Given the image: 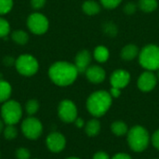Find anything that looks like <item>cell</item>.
Masks as SVG:
<instances>
[{
	"label": "cell",
	"mask_w": 159,
	"mask_h": 159,
	"mask_svg": "<svg viewBox=\"0 0 159 159\" xmlns=\"http://www.w3.org/2000/svg\"><path fill=\"white\" fill-rule=\"evenodd\" d=\"M78 74L75 64L67 61H57L48 69L49 78L54 84L60 87L72 85L75 81Z\"/></svg>",
	"instance_id": "1"
},
{
	"label": "cell",
	"mask_w": 159,
	"mask_h": 159,
	"mask_svg": "<svg viewBox=\"0 0 159 159\" xmlns=\"http://www.w3.org/2000/svg\"><path fill=\"white\" fill-rule=\"evenodd\" d=\"M112 96L105 90H98L89 95L87 100V109L95 117L102 116L112 105Z\"/></svg>",
	"instance_id": "2"
},
{
	"label": "cell",
	"mask_w": 159,
	"mask_h": 159,
	"mask_svg": "<svg viewBox=\"0 0 159 159\" xmlns=\"http://www.w3.org/2000/svg\"><path fill=\"white\" fill-rule=\"evenodd\" d=\"M128 143L130 149L140 153L144 151L150 143V135L147 129L142 126H134L128 131Z\"/></svg>",
	"instance_id": "3"
},
{
	"label": "cell",
	"mask_w": 159,
	"mask_h": 159,
	"mask_svg": "<svg viewBox=\"0 0 159 159\" xmlns=\"http://www.w3.org/2000/svg\"><path fill=\"white\" fill-rule=\"evenodd\" d=\"M139 61L146 71L159 70V47L157 45H147L139 53Z\"/></svg>",
	"instance_id": "4"
},
{
	"label": "cell",
	"mask_w": 159,
	"mask_h": 159,
	"mask_svg": "<svg viewBox=\"0 0 159 159\" xmlns=\"http://www.w3.org/2000/svg\"><path fill=\"white\" fill-rule=\"evenodd\" d=\"M1 116L6 125H16L20 122L22 116L20 104L14 100L5 102L1 107Z\"/></svg>",
	"instance_id": "5"
},
{
	"label": "cell",
	"mask_w": 159,
	"mask_h": 159,
	"mask_svg": "<svg viewBox=\"0 0 159 159\" xmlns=\"http://www.w3.org/2000/svg\"><path fill=\"white\" fill-rule=\"evenodd\" d=\"M15 66L19 74L24 76H32L35 75L39 68L37 60L28 54L20 56L15 61Z\"/></svg>",
	"instance_id": "6"
},
{
	"label": "cell",
	"mask_w": 159,
	"mask_h": 159,
	"mask_svg": "<svg viewBox=\"0 0 159 159\" xmlns=\"http://www.w3.org/2000/svg\"><path fill=\"white\" fill-rule=\"evenodd\" d=\"M21 131L28 140H37L43 132V126L41 121L34 116L25 118L21 123Z\"/></svg>",
	"instance_id": "7"
},
{
	"label": "cell",
	"mask_w": 159,
	"mask_h": 159,
	"mask_svg": "<svg viewBox=\"0 0 159 159\" xmlns=\"http://www.w3.org/2000/svg\"><path fill=\"white\" fill-rule=\"evenodd\" d=\"M27 26L32 33L35 34H43L48 29V20L45 15L35 12L28 17Z\"/></svg>",
	"instance_id": "8"
},
{
	"label": "cell",
	"mask_w": 159,
	"mask_h": 159,
	"mask_svg": "<svg viewBox=\"0 0 159 159\" xmlns=\"http://www.w3.org/2000/svg\"><path fill=\"white\" fill-rule=\"evenodd\" d=\"M58 115L64 123H73L77 118V108L71 100H63L58 106Z\"/></svg>",
	"instance_id": "9"
},
{
	"label": "cell",
	"mask_w": 159,
	"mask_h": 159,
	"mask_svg": "<svg viewBox=\"0 0 159 159\" xmlns=\"http://www.w3.org/2000/svg\"><path fill=\"white\" fill-rule=\"evenodd\" d=\"M46 144L49 151L53 153L61 152L66 145L65 137L60 132H51L46 139Z\"/></svg>",
	"instance_id": "10"
},
{
	"label": "cell",
	"mask_w": 159,
	"mask_h": 159,
	"mask_svg": "<svg viewBox=\"0 0 159 159\" xmlns=\"http://www.w3.org/2000/svg\"><path fill=\"white\" fill-rule=\"evenodd\" d=\"M157 83V77L152 71H145L143 72L137 82L138 88L140 90L143 92H149L153 90Z\"/></svg>",
	"instance_id": "11"
},
{
	"label": "cell",
	"mask_w": 159,
	"mask_h": 159,
	"mask_svg": "<svg viewBox=\"0 0 159 159\" xmlns=\"http://www.w3.org/2000/svg\"><path fill=\"white\" fill-rule=\"evenodd\" d=\"M129 81H130V74L128 71L122 69H118L113 72L110 77L111 86L120 89L126 88L129 85Z\"/></svg>",
	"instance_id": "12"
},
{
	"label": "cell",
	"mask_w": 159,
	"mask_h": 159,
	"mask_svg": "<svg viewBox=\"0 0 159 159\" xmlns=\"http://www.w3.org/2000/svg\"><path fill=\"white\" fill-rule=\"evenodd\" d=\"M91 62V54L89 50L79 51L75 59V66L76 67L78 73H86L88 68L90 66Z\"/></svg>",
	"instance_id": "13"
},
{
	"label": "cell",
	"mask_w": 159,
	"mask_h": 159,
	"mask_svg": "<svg viewBox=\"0 0 159 159\" xmlns=\"http://www.w3.org/2000/svg\"><path fill=\"white\" fill-rule=\"evenodd\" d=\"M85 74H86V76H87L88 80L90 83H93V84L102 83L104 81L105 77H106L105 71L102 67H100L98 65L89 66Z\"/></svg>",
	"instance_id": "14"
},
{
	"label": "cell",
	"mask_w": 159,
	"mask_h": 159,
	"mask_svg": "<svg viewBox=\"0 0 159 159\" xmlns=\"http://www.w3.org/2000/svg\"><path fill=\"white\" fill-rule=\"evenodd\" d=\"M140 51L137 46H135L134 44H129L126 45L120 52V56L124 61H133L138 55H139Z\"/></svg>",
	"instance_id": "15"
},
{
	"label": "cell",
	"mask_w": 159,
	"mask_h": 159,
	"mask_svg": "<svg viewBox=\"0 0 159 159\" xmlns=\"http://www.w3.org/2000/svg\"><path fill=\"white\" fill-rule=\"evenodd\" d=\"M109 56H110L109 49L106 47H104V46H98L94 49L93 57L100 63L106 62L108 61V59H109Z\"/></svg>",
	"instance_id": "16"
},
{
	"label": "cell",
	"mask_w": 159,
	"mask_h": 159,
	"mask_svg": "<svg viewBox=\"0 0 159 159\" xmlns=\"http://www.w3.org/2000/svg\"><path fill=\"white\" fill-rule=\"evenodd\" d=\"M101 130V123L98 119H90L85 126V132L89 137H94L99 134Z\"/></svg>",
	"instance_id": "17"
},
{
	"label": "cell",
	"mask_w": 159,
	"mask_h": 159,
	"mask_svg": "<svg viewBox=\"0 0 159 159\" xmlns=\"http://www.w3.org/2000/svg\"><path fill=\"white\" fill-rule=\"evenodd\" d=\"M82 9L84 13H86L89 16H94L98 14L101 11V7L100 5L92 0H88L85 1L82 5Z\"/></svg>",
	"instance_id": "18"
},
{
	"label": "cell",
	"mask_w": 159,
	"mask_h": 159,
	"mask_svg": "<svg viewBox=\"0 0 159 159\" xmlns=\"http://www.w3.org/2000/svg\"><path fill=\"white\" fill-rule=\"evenodd\" d=\"M11 86L8 82L0 79V102H5L8 101L11 95Z\"/></svg>",
	"instance_id": "19"
},
{
	"label": "cell",
	"mask_w": 159,
	"mask_h": 159,
	"mask_svg": "<svg viewBox=\"0 0 159 159\" xmlns=\"http://www.w3.org/2000/svg\"><path fill=\"white\" fill-rule=\"evenodd\" d=\"M111 130L116 136H123V135H125V134L128 133L129 129H128L127 124L124 121L117 120V121H115V122L112 123V125H111Z\"/></svg>",
	"instance_id": "20"
},
{
	"label": "cell",
	"mask_w": 159,
	"mask_h": 159,
	"mask_svg": "<svg viewBox=\"0 0 159 159\" xmlns=\"http://www.w3.org/2000/svg\"><path fill=\"white\" fill-rule=\"evenodd\" d=\"M157 6H158L157 0H140L139 1L140 9L146 13L155 11L157 8Z\"/></svg>",
	"instance_id": "21"
},
{
	"label": "cell",
	"mask_w": 159,
	"mask_h": 159,
	"mask_svg": "<svg viewBox=\"0 0 159 159\" xmlns=\"http://www.w3.org/2000/svg\"><path fill=\"white\" fill-rule=\"evenodd\" d=\"M11 38L15 43H17L19 45H25L29 40L28 34L22 30H17V31L13 32L11 34Z\"/></svg>",
	"instance_id": "22"
},
{
	"label": "cell",
	"mask_w": 159,
	"mask_h": 159,
	"mask_svg": "<svg viewBox=\"0 0 159 159\" xmlns=\"http://www.w3.org/2000/svg\"><path fill=\"white\" fill-rule=\"evenodd\" d=\"M3 134L6 140L11 141L17 138L18 136V129H16L15 125H7L4 128Z\"/></svg>",
	"instance_id": "23"
},
{
	"label": "cell",
	"mask_w": 159,
	"mask_h": 159,
	"mask_svg": "<svg viewBox=\"0 0 159 159\" xmlns=\"http://www.w3.org/2000/svg\"><path fill=\"white\" fill-rule=\"evenodd\" d=\"M39 110V102L36 100H29L26 102L25 103V111L27 113V115L29 116H34L35 115Z\"/></svg>",
	"instance_id": "24"
},
{
	"label": "cell",
	"mask_w": 159,
	"mask_h": 159,
	"mask_svg": "<svg viewBox=\"0 0 159 159\" xmlns=\"http://www.w3.org/2000/svg\"><path fill=\"white\" fill-rule=\"evenodd\" d=\"M102 30H103V32L106 34H108L111 37L116 36V34H117V28H116V26L114 23H112L111 21H108V22L106 21L103 24V26H102Z\"/></svg>",
	"instance_id": "25"
},
{
	"label": "cell",
	"mask_w": 159,
	"mask_h": 159,
	"mask_svg": "<svg viewBox=\"0 0 159 159\" xmlns=\"http://www.w3.org/2000/svg\"><path fill=\"white\" fill-rule=\"evenodd\" d=\"M13 7V0H0V15L8 13Z\"/></svg>",
	"instance_id": "26"
},
{
	"label": "cell",
	"mask_w": 159,
	"mask_h": 159,
	"mask_svg": "<svg viewBox=\"0 0 159 159\" xmlns=\"http://www.w3.org/2000/svg\"><path fill=\"white\" fill-rule=\"evenodd\" d=\"M10 31L9 23L7 20L0 18V37H5Z\"/></svg>",
	"instance_id": "27"
},
{
	"label": "cell",
	"mask_w": 159,
	"mask_h": 159,
	"mask_svg": "<svg viewBox=\"0 0 159 159\" xmlns=\"http://www.w3.org/2000/svg\"><path fill=\"white\" fill-rule=\"evenodd\" d=\"M122 0H101L102 6L107 9H114L121 4Z\"/></svg>",
	"instance_id": "28"
},
{
	"label": "cell",
	"mask_w": 159,
	"mask_h": 159,
	"mask_svg": "<svg viewBox=\"0 0 159 159\" xmlns=\"http://www.w3.org/2000/svg\"><path fill=\"white\" fill-rule=\"evenodd\" d=\"M15 156H16L17 159H30L31 154H30V151L27 148L20 147L19 149H17V151L15 153Z\"/></svg>",
	"instance_id": "29"
},
{
	"label": "cell",
	"mask_w": 159,
	"mask_h": 159,
	"mask_svg": "<svg viewBox=\"0 0 159 159\" xmlns=\"http://www.w3.org/2000/svg\"><path fill=\"white\" fill-rule=\"evenodd\" d=\"M137 9V6L134 3H128L125 7H124V12L127 15H132L136 12Z\"/></svg>",
	"instance_id": "30"
},
{
	"label": "cell",
	"mask_w": 159,
	"mask_h": 159,
	"mask_svg": "<svg viewBox=\"0 0 159 159\" xmlns=\"http://www.w3.org/2000/svg\"><path fill=\"white\" fill-rule=\"evenodd\" d=\"M46 4V0H31V5L34 9L42 8Z\"/></svg>",
	"instance_id": "31"
},
{
	"label": "cell",
	"mask_w": 159,
	"mask_h": 159,
	"mask_svg": "<svg viewBox=\"0 0 159 159\" xmlns=\"http://www.w3.org/2000/svg\"><path fill=\"white\" fill-rule=\"evenodd\" d=\"M152 143L156 149L159 151V129L156 130L152 136Z\"/></svg>",
	"instance_id": "32"
},
{
	"label": "cell",
	"mask_w": 159,
	"mask_h": 159,
	"mask_svg": "<svg viewBox=\"0 0 159 159\" xmlns=\"http://www.w3.org/2000/svg\"><path fill=\"white\" fill-rule=\"evenodd\" d=\"M92 159H110V157H109V156L105 152L99 151V152L95 153V155L93 156V158Z\"/></svg>",
	"instance_id": "33"
},
{
	"label": "cell",
	"mask_w": 159,
	"mask_h": 159,
	"mask_svg": "<svg viewBox=\"0 0 159 159\" xmlns=\"http://www.w3.org/2000/svg\"><path fill=\"white\" fill-rule=\"evenodd\" d=\"M109 93H110V95L112 96V98H118V97L120 96V94H121V89H117V88L112 87Z\"/></svg>",
	"instance_id": "34"
},
{
	"label": "cell",
	"mask_w": 159,
	"mask_h": 159,
	"mask_svg": "<svg viewBox=\"0 0 159 159\" xmlns=\"http://www.w3.org/2000/svg\"><path fill=\"white\" fill-rule=\"evenodd\" d=\"M112 159H132L131 157L128 154H125V153H118L116 155H115Z\"/></svg>",
	"instance_id": "35"
},
{
	"label": "cell",
	"mask_w": 159,
	"mask_h": 159,
	"mask_svg": "<svg viewBox=\"0 0 159 159\" xmlns=\"http://www.w3.org/2000/svg\"><path fill=\"white\" fill-rule=\"evenodd\" d=\"M75 126H76L77 128H83V127L85 126L84 120H83L82 118H80V117H77V118L75 120Z\"/></svg>",
	"instance_id": "36"
},
{
	"label": "cell",
	"mask_w": 159,
	"mask_h": 159,
	"mask_svg": "<svg viewBox=\"0 0 159 159\" xmlns=\"http://www.w3.org/2000/svg\"><path fill=\"white\" fill-rule=\"evenodd\" d=\"M15 61H14V59L11 58V57H7V58H5V60H4L5 64H7V65H8V66L12 65Z\"/></svg>",
	"instance_id": "37"
},
{
	"label": "cell",
	"mask_w": 159,
	"mask_h": 159,
	"mask_svg": "<svg viewBox=\"0 0 159 159\" xmlns=\"http://www.w3.org/2000/svg\"><path fill=\"white\" fill-rule=\"evenodd\" d=\"M3 130H4V122L3 120L0 119V134L3 132Z\"/></svg>",
	"instance_id": "38"
},
{
	"label": "cell",
	"mask_w": 159,
	"mask_h": 159,
	"mask_svg": "<svg viewBox=\"0 0 159 159\" xmlns=\"http://www.w3.org/2000/svg\"><path fill=\"white\" fill-rule=\"evenodd\" d=\"M65 159H80V158L75 157H67V158H65Z\"/></svg>",
	"instance_id": "39"
},
{
	"label": "cell",
	"mask_w": 159,
	"mask_h": 159,
	"mask_svg": "<svg viewBox=\"0 0 159 159\" xmlns=\"http://www.w3.org/2000/svg\"><path fill=\"white\" fill-rule=\"evenodd\" d=\"M157 78L159 79V70H158V74H157Z\"/></svg>",
	"instance_id": "40"
},
{
	"label": "cell",
	"mask_w": 159,
	"mask_h": 159,
	"mask_svg": "<svg viewBox=\"0 0 159 159\" xmlns=\"http://www.w3.org/2000/svg\"><path fill=\"white\" fill-rule=\"evenodd\" d=\"M0 157H1V153H0Z\"/></svg>",
	"instance_id": "41"
}]
</instances>
